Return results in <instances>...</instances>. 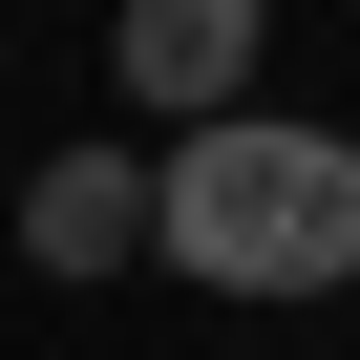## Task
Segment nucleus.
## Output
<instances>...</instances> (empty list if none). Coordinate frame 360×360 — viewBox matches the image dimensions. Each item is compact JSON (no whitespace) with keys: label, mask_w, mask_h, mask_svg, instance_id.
Wrapping results in <instances>:
<instances>
[{"label":"nucleus","mask_w":360,"mask_h":360,"mask_svg":"<svg viewBox=\"0 0 360 360\" xmlns=\"http://www.w3.org/2000/svg\"><path fill=\"white\" fill-rule=\"evenodd\" d=\"M148 255L212 276V297H339L360 276V148L339 127H276V106H212L148 169Z\"/></svg>","instance_id":"f257e3e1"},{"label":"nucleus","mask_w":360,"mask_h":360,"mask_svg":"<svg viewBox=\"0 0 360 360\" xmlns=\"http://www.w3.org/2000/svg\"><path fill=\"white\" fill-rule=\"evenodd\" d=\"M255 43H276V0H127V22H106V64H127L148 106H191V127L255 85Z\"/></svg>","instance_id":"f03ea898"},{"label":"nucleus","mask_w":360,"mask_h":360,"mask_svg":"<svg viewBox=\"0 0 360 360\" xmlns=\"http://www.w3.org/2000/svg\"><path fill=\"white\" fill-rule=\"evenodd\" d=\"M22 255H43V276H106V255H148V169H127V148H43Z\"/></svg>","instance_id":"7ed1b4c3"}]
</instances>
